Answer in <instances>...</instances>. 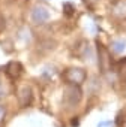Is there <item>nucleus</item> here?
Listing matches in <instances>:
<instances>
[{"mask_svg":"<svg viewBox=\"0 0 126 127\" xmlns=\"http://www.w3.org/2000/svg\"><path fill=\"white\" fill-rule=\"evenodd\" d=\"M63 103L68 105V106H75L81 102L83 99V91L80 88V85H72L69 84L68 87H65L63 90Z\"/></svg>","mask_w":126,"mask_h":127,"instance_id":"1","label":"nucleus"},{"mask_svg":"<svg viewBox=\"0 0 126 127\" xmlns=\"http://www.w3.org/2000/svg\"><path fill=\"white\" fill-rule=\"evenodd\" d=\"M120 75H122V78L123 79H126V60H123L122 63H120Z\"/></svg>","mask_w":126,"mask_h":127,"instance_id":"13","label":"nucleus"},{"mask_svg":"<svg viewBox=\"0 0 126 127\" xmlns=\"http://www.w3.org/2000/svg\"><path fill=\"white\" fill-rule=\"evenodd\" d=\"M63 11H65L66 15H72L74 11H75V8H74L72 3H65V5H63Z\"/></svg>","mask_w":126,"mask_h":127,"instance_id":"11","label":"nucleus"},{"mask_svg":"<svg viewBox=\"0 0 126 127\" xmlns=\"http://www.w3.org/2000/svg\"><path fill=\"white\" fill-rule=\"evenodd\" d=\"M123 127H126V123H125V126H123Z\"/></svg>","mask_w":126,"mask_h":127,"instance_id":"18","label":"nucleus"},{"mask_svg":"<svg viewBox=\"0 0 126 127\" xmlns=\"http://www.w3.org/2000/svg\"><path fill=\"white\" fill-rule=\"evenodd\" d=\"M18 39H20L23 43H29V42L32 40V32H30V29H29L27 26H24V27H21V29L18 30Z\"/></svg>","mask_w":126,"mask_h":127,"instance_id":"8","label":"nucleus"},{"mask_svg":"<svg viewBox=\"0 0 126 127\" xmlns=\"http://www.w3.org/2000/svg\"><path fill=\"white\" fill-rule=\"evenodd\" d=\"M5 117H6V108L0 105V121H3Z\"/></svg>","mask_w":126,"mask_h":127,"instance_id":"15","label":"nucleus"},{"mask_svg":"<svg viewBox=\"0 0 126 127\" xmlns=\"http://www.w3.org/2000/svg\"><path fill=\"white\" fill-rule=\"evenodd\" d=\"M84 2H86L87 5H95V3L98 2V0H84Z\"/></svg>","mask_w":126,"mask_h":127,"instance_id":"17","label":"nucleus"},{"mask_svg":"<svg viewBox=\"0 0 126 127\" xmlns=\"http://www.w3.org/2000/svg\"><path fill=\"white\" fill-rule=\"evenodd\" d=\"M54 73H56V69H54V67H45V69L42 70V76H44V78H47V79L53 78V76H54Z\"/></svg>","mask_w":126,"mask_h":127,"instance_id":"10","label":"nucleus"},{"mask_svg":"<svg viewBox=\"0 0 126 127\" xmlns=\"http://www.w3.org/2000/svg\"><path fill=\"white\" fill-rule=\"evenodd\" d=\"M98 60H99V67L102 72H107L110 70V66H111V58H110V54L108 51L98 42Z\"/></svg>","mask_w":126,"mask_h":127,"instance_id":"4","label":"nucleus"},{"mask_svg":"<svg viewBox=\"0 0 126 127\" xmlns=\"http://www.w3.org/2000/svg\"><path fill=\"white\" fill-rule=\"evenodd\" d=\"M113 14L117 18H126V0H119L113 6Z\"/></svg>","mask_w":126,"mask_h":127,"instance_id":"7","label":"nucleus"},{"mask_svg":"<svg viewBox=\"0 0 126 127\" xmlns=\"http://www.w3.org/2000/svg\"><path fill=\"white\" fill-rule=\"evenodd\" d=\"M6 27V23H5V18H3V15H0V32H2L3 29Z\"/></svg>","mask_w":126,"mask_h":127,"instance_id":"16","label":"nucleus"},{"mask_svg":"<svg viewBox=\"0 0 126 127\" xmlns=\"http://www.w3.org/2000/svg\"><path fill=\"white\" fill-rule=\"evenodd\" d=\"M5 70H6V75L9 76V78H12V79H17V78H20L21 76V73H23V64L20 61H9L8 64H6V67H5Z\"/></svg>","mask_w":126,"mask_h":127,"instance_id":"6","label":"nucleus"},{"mask_svg":"<svg viewBox=\"0 0 126 127\" xmlns=\"http://www.w3.org/2000/svg\"><path fill=\"white\" fill-rule=\"evenodd\" d=\"M86 78H87L86 70L81 67H71L65 72V79L72 85H81L86 81Z\"/></svg>","mask_w":126,"mask_h":127,"instance_id":"2","label":"nucleus"},{"mask_svg":"<svg viewBox=\"0 0 126 127\" xmlns=\"http://www.w3.org/2000/svg\"><path fill=\"white\" fill-rule=\"evenodd\" d=\"M126 48V42L123 39H116L111 42V51L116 52V54H122Z\"/></svg>","mask_w":126,"mask_h":127,"instance_id":"9","label":"nucleus"},{"mask_svg":"<svg viewBox=\"0 0 126 127\" xmlns=\"http://www.w3.org/2000/svg\"><path fill=\"white\" fill-rule=\"evenodd\" d=\"M18 103H20V106L21 108H26V106H29L30 103H32V100H33V91H32V87H29V85H23L20 90H18Z\"/></svg>","mask_w":126,"mask_h":127,"instance_id":"5","label":"nucleus"},{"mask_svg":"<svg viewBox=\"0 0 126 127\" xmlns=\"http://www.w3.org/2000/svg\"><path fill=\"white\" fill-rule=\"evenodd\" d=\"M30 18H32V23H35V24H44L50 20V11H48V8H45L42 5H36L32 9Z\"/></svg>","mask_w":126,"mask_h":127,"instance_id":"3","label":"nucleus"},{"mask_svg":"<svg viewBox=\"0 0 126 127\" xmlns=\"http://www.w3.org/2000/svg\"><path fill=\"white\" fill-rule=\"evenodd\" d=\"M96 127H113V123L111 121H107V120L105 121H99Z\"/></svg>","mask_w":126,"mask_h":127,"instance_id":"14","label":"nucleus"},{"mask_svg":"<svg viewBox=\"0 0 126 127\" xmlns=\"http://www.w3.org/2000/svg\"><path fill=\"white\" fill-rule=\"evenodd\" d=\"M6 96H8V88H6V85H5V84L0 82V102H2Z\"/></svg>","mask_w":126,"mask_h":127,"instance_id":"12","label":"nucleus"}]
</instances>
